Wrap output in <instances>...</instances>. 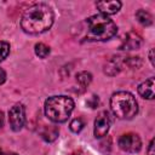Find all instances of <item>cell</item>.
<instances>
[{
	"instance_id": "obj_1",
	"label": "cell",
	"mask_w": 155,
	"mask_h": 155,
	"mask_svg": "<svg viewBox=\"0 0 155 155\" xmlns=\"http://www.w3.org/2000/svg\"><path fill=\"white\" fill-rule=\"evenodd\" d=\"M52 8L42 2L29 6L22 15L21 27L28 34H40L48 30L53 24Z\"/></svg>"
},
{
	"instance_id": "obj_2",
	"label": "cell",
	"mask_w": 155,
	"mask_h": 155,
	"mask_svg": "<svg viewBox=\"0 0 155 155\" xmlns=\"http://www.w3.org/2000/svg\"><path fill=\"white\" fill-rule=\"evenodd\" d=\"M87 41H107L111 39L116 31V24L104 15H94L87 18Z\"/></svg>"
},
{
	"instance_id": "obj_3",
	"label": "cell",
	"mask_w": 155,
	"mask_h": 155,
	"mask_svg": "<svg viewBox=\"0 0 155 155\" xmlns=\"http://www.w3.org/2000/svg\"><path fill=\"white\" fill-rule=\"evenodd\" d=\"M110 108L113 114L121 120H130L138 113V103L132 93L120 91L111 96Z\"/></svg>"
},
{
	"instance_id": "obj_4",
	"label": "cell",
	"mask_w": 155,
	"mask_h": 155,
	"mask_svg": "<svg viewBox=\"0 0 155 155\" xmlns=\"http://www.w3.org/2000/svg\"><path fill=\"white\" fill-rule=\"evenodd\" d=\"M74 109V101L67 96H52L45 102V115L53 122H64Z\"/></svg>"
},
{
	"instance_id": "obj_5",
	"label": "cell",
	"mask_w": 155,
	"mask_h": 155,
	"mask_svg": "<svg viewBox=\"0 0 155 155\" xmlns=\"http://www.w3.org/2000/svg\"><path fill=\"white\" fill-rule=\"evenodd\" d=\"M121 150L126 153H138L142 148V140L136 133H126L119 138L117 142Z\"/></svg>"
},
{
	"instance_id": "obj_6",
	"label": "cell",
	"mask_w": 155,
	"mask_h": 155,
	"mask_svg": "<svg viewBox=\"0 0 155 155\" xmlns=\"http://www.w3.org/2000/svg\"><path fill=\"white\" fill-rule=\"evenodd\" d=\"M8 122L12 131H19L25 122V109L23 104H15L8 111Z\"/></svg>"
},
{
	"instance_id": "obj_7",
	"label": "cell",
	"mask_w": 155,
	"mask_h": 155,
	"mask_svg": "<svg viewBox=\"0 0 155 155\" xmlns=\"http://www.w3.org/2000/svg\"><path fill=\"white\" fill-rule=\"evenodd\" d=\"M109 127H110V116H109L108 111L99 113V115L94 120V128H93L94 137L96 138L104 137L108 133Z\"/></svg>"
},
{
	"instance_id": "obj_8",
	"label": "cell",
	"mask_w": 155,
	"mask_h": 155,
	"mask_svg": "<svg viewBox=\"0 0 155 155\" xmlns=\"http://www.w3.org/2000/svg\"><path fill=\"white\" fill-rule=\"evenodd\" d=\"M142 36L134 31H130L122 39V44L120 46L121 50H137L142 45Z\"/></svg>"
},
{
	"instance_id": "obj_9",
	"label": "cell",
	"mask_w": 155,
	"mask_h": 155,
	"mask_svg": "<svg viewBox=\"0 0 155 155\" xmlns=\"http://www.w3.org/2000/svg\"><path fill=\"white\" fill-rule=\"evenodd\" d=\"M97 8L102 12V15L108 16V15H114L116 12H119V10L121 8V2L116 1V0H111V1H98L96 4Z\"/></svg>"
},
{
	"instance_id": "obj_10",
	"label": "cell",
	"mask_w": 155,
	"mask_h": 155,
	"mask_svg": "<svg viewBox=\"0 0 155 155\" xmlns=\"http://www.w3.org/2000/svg\"><path fill=\"white\" fill-rule=\"evenodd\" d=\"M122 57H113L110 61H108V63L105 64L104 71L108 75H115L117 74L121 69L124 63H126V59H121Z\"/></svg>"
},
{
	"instance_id": "obj_11",
	"label": "cell",
	"mask_w": 155,
	"mask_h": 155,
	"mask_svg": "<svg viewBox=\"0 0 155 155\" xmlns=\"http://www.w3.org/2000/svg\"><path fill=\"white\" fill-rule=\"evenodd\" d=\"M138 93L147 99L154 98V78H149L138 86Z\"/></svg>"
},
{
	"instance_id": "obj_12",
	"label": "cell",
	"mask_w": 155,
	"mask_h": 155,
	"mask_svg": "<svg viewBox=\"0 0 155 155\" xmlns=\"http://www.w3.org/2000/svg\"><path fill=\"white\" fill-rule=\"evenodd\" d=\"M57 136H58V130L54 126H51V125L50 126H45L44 130L41 131V137L47 142L54 140L57 138Z\"/></svg>"
},
{
	"instance_id": "obj_13",
	"label": "cell",
	"mask_w": 155,
	"mask_h": 155,
	"mask_svg": "<svg viewBox=\"0 0 155 155\" xmlns=\"http://www.w3.org/2000/svg\"><path fill=\"white\" fill-rule=\"evenodd\" d=\"M136 18H137V21H138L142 25H145V27H148V25H150V24L153 23V17H151V15H150L148 11H145V10H138V11L136 12Z\"/></svg>"
},
{
	"instance_id": "obj_14",
	"label": "cell",
	"mask_w": 155,
	"mask_h": 155,
	"mask_svg": "<svg viewBox=\"0 0 155 155\" xmlns=\"http://www.w3.org/2000/svg\"><path fill=\"white\" fill-rule=\"evenodd\" d=\"M76 81L78 84L81 86V87H86L91 84L92 81V75L91 73L88 71H80L78 75H76Z\"/></svg>"
},
{
	"instance_id": "obj_15",
	"label": "cell",
	"mask_w": 155,
	"mask_h": 155,
	"mask_svg": "<svg viewBox=\"0 0 155 155\" xmlns=\"http://www.w3.org/2000/svg\"><path fill=\"white\" fill-rule=\"evenodd\" d=\"M35 53H36V56H39L40 58H45V57H47L48 53H50V47H48L47 45L42 44V42H39V44L35 45Z\"/></svg>"
},
{
	"instance_id": "obj_16",
	"label": "cell",
	"mask_w": 155,
	"mask_h": 155,
	"mask_svg": "<svg viewBox=\"0 0 155 155\" xmlns=\"http://www.w3.org/2000/svg\"><path fill=\"white\" fill-rule=\"evenodd\" d=\"M84 126H85V122H84V120H82L81 117L74 119V120L70 122V125H69L70 130H71L74 133H79V132L84 128Z\"/></svg>"
},
{
	"instance_id": "obj_17",
	"label": "cell",
	"mask_w": 155,
	"mask_h": 155,
	"mask_svg": "<svg viewBox=\"0 0 155 155\" xmlns=\"http://www.w3.org/2000/svg\"><path fill=\"white\" fill-rule=\"evenodd\" d=\"M10 53V45L6 41H0V63L8 56Z\"/></svg>"
},
{
	"instance_id": "obj_18",
	"label": "cell",
	"mask_w": 155,
	"mask_h": 155,
	"mask_svg": "<svg viewBox=\"0 0 155 155\" xmlns=\"http://www.w3.org/2000/svg\"><path fill=\"white\" fill-rule=\"evenodd\" d=\"M87 104L91 107V108H96L98 105V97L97 96H92V98L90 101H87Z\"/></svg>"
},
{
	"instance_id": "obj_19",
	"label": "cell",
	"mask_w": 155,
	"mask_h": 155,
	"mask_svg": "<svg viewBox=\"0 0 155 155\" xmlns=\"http://www.w3.org/2000/svg\"><path fill=\"white\" fill-rule=\"evenodd\" d=\"M154 143H155V140L151 139L150 143H149V148H148V155H155V153H154V147H155Z\"/></svg>"
},
{
	"instance_id": "obj_20",
	"label": "cell",
	"mask_w": 155,
	"mask_h": 155,
	"mask_svg": "<svg viewBox=\"0 0 155 155\" xmlns=\"http://www.w3.org/2000/svg\"><path fill=\"white\" fill-rule=\"evenodd\" d=\"M6 80V73L0 68V85Z\"/></svg>"
},
{
	"instance_id": "obj_21",
	"label": "cell",
	"mask_w": 155,
	"mask_h": 155,
	"mask_svg": "<svg viewBox=\"0 0 155 155\" xmlns=\"http://www.w3.org/2000/svg\"><path fill=\"white\" fill-rule=\"evenodd\" d=\"M4 125V113L0 110V127Z\"/></svg>"
},
{
	"instance_id": "obj_22",
	"label": "cell",
	"mask_w": 155,
	"mask_h": 155,
	"mask_svg": "<svg viewBox=\"0 0 155 155\" xmlns=\"http://www.w3.org/2000/svg\"><path fill=\"white\" fill-rule=\"evenodd\" d=\"M149 58H150L151 64H154V63H153V50H150V56H149Z\"/></svg>"
},
{
	"instance_id": "obj_23",
	"label": "cell",
	"mask_w": 155,
	"mask_h": 155,
	"mask_svg": "<svg viewBox=\"0 0 155 155\" xmlns=\"http://www.w3.org/2000/svg\"><path fill=\"white\" fill-rule=\"evenodd\" d=\"M0 155H5V154H4V153H2L1 150H0Z\"/></svg>"
},
{
	"instance_id": "obj_24",
	"label": "cell",
	"mask_w": 155,
	"mask_h": 155,
	"mask_svg": "<svg viewBox=\"0 0 155 155\" xmlns=\"http://www.w3.org/2000/svg\"><path fill=\"white\" fill-rule=\"evenodd\" d=\"M7 155H17V154H7Z\"/></svg>"
}]
</instances>
